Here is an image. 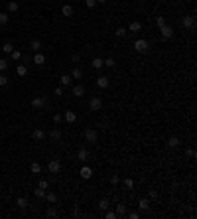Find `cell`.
<instances>
[{
    "label": "cell",
    "instance_id": "cell-1",
    "mask_svg": "<svg viewBox=\"0 0 197 219\" xmlns=\"http://www.w3.org/2000/svg\"><path fill=\"white\" fill-rule=\"evenodd\" d=\"M30 105H32V109H34V111H40V109H44V107L47 105V99L44 97V95H41V97H34Z\"/></svg>",
    "mask_w": 197,
    "mask_h": 219
},
{
    "label": "cell",
    "instance_id": "cell-2",
    "mask_svg": "<svg viewBox=\"0 0 197 219\" xmlns=\"http://www.w3.org/2000/svg\"><path fill=\"white\" fill-rule=\"evenodd\" d=\"M134 50H136L138 53H146L148 50H150V44H148L146 40H142V38H140V40H136V42H134Z\"/></svg>",
    "mask_w": 197,
    "mask_h": 219
},
{
    "label": "cell",
    "instance_id": "cell-3",
    "mask_svg": "<svg viewBox=\"0 0 197 219\" xmlns=\"http://www.w3.org/2000/svg\"><path fill=\"white\" fill-rule=\"evenodd\" d=\"M85 140L91 142V144H95V142L99 140V132L95 130V129H87V130H85Z\"/></svg>",
    "mask_w": 197,
    "mask_h": 219
},
{
    "label": "cell",
    "instance_id": "cell-4",
    "mask_svg": "<svg viewBox=\"0 0 197 219\" xmlns=\"http://www.w3.org/2000/svg\"><path fill=\"white\" fill-rule=\"evenodd\" d=\"M160 34H162L164 40H172L173 38V28H172V26H168V24H164L162 28H160Z\"/></svg>",
    "mask_w": 197,
    "mask_h": 219
},
{
    "label": "cell",
    "instance_id": "cell-5",
    "mask_svg": "<svg viewBox=\"0 0 197 219\" xmlns=\"http://www.w3.org/2000/svg\"><path fill=\"white\" fill-rule=\"evenodd\" d=\"M89 109L91 111H101L103 109V99L101 97H91V101H89Z\"/></svg>",
    "mask_w": 197,
    "mask_h": 219
},
{
    "label": "cell",
    "instance_id": "cell-6",
    "mask_svg": "<svg viewBox=\"0 0 197 219\" xmlns=\"http://www.w3.org/2000/svg\"><path fill=\"white\" fill-rule=\"evenodd\" d=\"M182 26L185 30H193L195 28V16H185V18L182 20Z\"/></svg>",
    "mask_w": 197,
    "mask_h": 219
},
{
    "label": "cell",
    "instance_id": "cell-7",
    "mask_svg": "<svg viewBox=\"0 0 197 219\" xmlns=\"http://www.w3.org/2000/svg\"><path fill=\"white\" fill-rule=\"evenodd\" d=\"M59 170H61V162H59V160H51V162L47 164V172H49V174H57Z\"/></svg>",
    "mask_w": 197,
    "mask_h": 219
},
{
    "label": "cell",
    "instance_id": "cell-8",
    "mask_svg": "<svg viewBox=\"0 0 197 219\" xmlns=\"http://www.w3.org/2000/svg\"><path fill=\"white\" fill-rule=\"evenodd\" d=\"M77 160H79V162H87V160H89V150H87V148H79Z\"/></svg>",
    "mask_w": 197,
    "mask_h": 219
},
{
    "label": "cell",
    "instance_id": "cell-9",
    "mask_svg": "<svg viewBox=\"0 0 197 219\" xmlns=\"http://www.w3.org/2000/svg\"><path fill=\"white\" fill-rule=\"evenodd\" d=\"M110 85V81H109V77H105V75H101V77H97V87H101V89H106Z\"/></svg>",
    "mask_w": 197,
    "mask_h": 219
},
{
    "label": "cell",
    "instance_id": "cell-10",
    "mask_svg": "<svg viewBox=\"0 0 197 219\" xmlns=\"http://www.w3.org/2000/svg\"><path fill=\"white\" fill-rule=\"evenodd\" d=\"M32 138H34L36 142H40V140H44V138H45V132L41 129H36L34 132H32Z\"/></svg>",
    "mask_w": 197,
    "mask_h": 219
},
{
    "label": "cell",
    "instance_id": "cell-11",
    "mask_svg": "<svg viewBox=\"0 0 197 219\" xmlns=\"http://www.w3.org/2000/svg\"><path fill=\"white\" fill-rule=\"evenodd\" d=\"M73 95H75L77 99H81L85 95V87H83V85H73Z\"/></svg>",
    "mask_w": 197,
    "mask_h": 219
},
{
    "label": "cell",
    "instance_id": "cell-12",
    "mask_svg": "<svg viewBox=\"0 0 197 219\" xmlns=\"http://www.w3.org/2000/svg\"><path fill=\"white\" fill-rule=\"evenodd\" d=\"M91 176H93V170L89 168V166H83L81 168V178L83 180H91Z\"/></svg>",
    "mask_w": 197,
    "mask_h": 219
},
{
    "label": "cell",
    "instance_id": "cell-13",
    "mask_svg": "<svg viewBox=\"0 0 197 219\" xmlns=\"http://www.w3.org/2000/svg\"><path fill=\"white\" fill-rule=\"evenodd\" d=\"M16 205L20 207V209H26V207H28L30 204H28V197H24V195H20L18 199H16Z\"/></svg>",
    "mask_w": 197,
    "mask_h": 219
},
{
    "label": "cell",
    "instance_id": "cell-14",
    "mask_svg": "<svg viewBox=\"0 0 197 219\" xmlns=\"http://www.w3.org/2000/svg\"><path fill=\"white\" fill-rule=\"evenodd\" d=\"M34 63H36V65H44V63H45V55H44V53H40V51H36Z\"/></svg>",
    "mask_w": 197,
    "mask_h": 219
},
{
    "label": "cell",
    "instance_id": "cell-15",
    "mask_svg": "<svg viewBox=\"0 0 197 219\" xmlns=\"http://www.w3.org/2000/svg\"><path fill=\"white\" fill-rule=\"evenodd\" d=\"M18 10H20V4L16 2V0H10V2H8V12L10 14H16Z\"/></svg>",
    "mask_w": 197,
    "mask_h": 219
},
{
    "label": "cell",
    "instance_id": "cell-16",
    "mask_svg": "<svg viewBox=\"0 0 197 219\" xmlns=\"http://www.w3.org/2000/svg\"><path fill=\"white\" fill-rule=\"evenodd\" d=\"M179 146V138L178 136H169L168 138V148H172V150H173V148H178Z\"/></svg>",
    "mask_w": 197,
    "mask_h": 219
},
{
    "label": "cell",
    "instance_id": "cell-17",
    "mask_svg": "<svg viewBox=\"0 0 197 219\" xmlns=\"http://www.w3.org/2000/svg\"><path fill=\"white\" fill-rule=\"evenodd\" d=\"M75 120H77V115L73 113V111H65V122H69V125H73Z\"/></svg>",
    "mask_w": 197,
    "mask_h": 219
},
{
    "label": "cell",
    "instance_id": "cell-18",
    "mask_svg": "<svg viewBox=\"0 0 197 219\" xmlns=\"http://www.w3.org/2000/svg\"><path fill=\"white\" fill-rule=\"evenodd\" d=\"M73 12H75V10H73L71 4H65V6L61 8V14H63V16H67V18H69V16H73Z\"/></svg>",
    "mask_w": 197,
    "mask_h": 219
},
{
    "label": "cell",
    "instance_id": "cell-19",
    "mask_svg": "<svg viewBox=\"0 0 197 219\" xmlns=\"http://www.w3.org/2000/svg\"><path fill=\"white\" fill-rule=\"evenodd\" d=\"M49 138H51V140H59V138H61V130L57 129V126H55V129H51L49 130Z\"/></svg>",
    "mask_w": 197,
    "mask_h": 219
},
{
    "label": "cell",
    "instance_id": "cell-20",
    "mask_svg": "<svg viewBox=\"0 0 197 219\" xmlns=\"http://www.w3.org/2000/svg\"><path fill=\"white\" fill-rule=\"evenodd\" d=\"M91 65H93L95 69H103V67H105V59H101V57H95V59L91 61Z\"/></svg>",
    "mask_w": 197,
    "mask_h": 219
},
{
    "label": "cell",
    "instance_id": "cell-21",
    "mask_svg": "<svg viewBox=\"0 0 197 219\" xmlns=\"http://www.w3.org/2000/svg\"><path fill=\"white\" fill-rule=\"evenodd\" d=\"M30 50H32V51H40V50H41V42H40V40H32V42H30Z\"/></svg>",
    "mask_w": 197,
    "mask_h": 219
},
{
    "label": "cell",
    "instance_id": "cell-22",
    "mask_svg": "<svg viewBox=\"0 0 197 219\" xmlns=\"http://www.w3.org/2000/svg\"><path fill=\"white\" fill-rule=\"evenodd\" d=\"M81 77H83V69H81V67H73L71 79H81Z\"/></svg>",
    "mask_w": 197,
    "mask_h": 219
},
{
    "label": "cell",
    "instance_id": "cell-23",
    "mask_svg": "<svg viewBox=\"0 0 197 219\" xmlns=\"http://www.w3.org/2000/svg\"><path fill=\"white\" fill-rule=\"evenodd\" d=\"M30 172H32V174H40V172H41V164H40V162H32Z\"/></svg>",
    "mask_w": 197,
    "mask_h": 219
},
{
    "label": "cell",
    "instance_id": "cell-24",
    "mask_svg": "<svg viewBox=\"0 0 197 219\" xmlns=\"http://www.w3.org/2000/svg\"><path fill=\"white\" fill-rule=\"evenodd\" d=\"M16 73H18V75H20V77H24V75H26V73H28V67H26V65H24V63H20V65H18V67H16Z\"/></svg>",
    "mask_w": 197,
    "mask_h": 219
},
{
    "label": "cell",
    "instance_id": "cell-25",
    "mask_svg": "<svg viewBox=\"0 0 197 219\" xmlns=\"http://www.w3.org/2000/svg\"><path fill=\"white\" fill-rule=\"evenodd\" d=\"M8 55H10V57H12V59H14V61H20V59H22V53H20L18 50H12V51H10V53H8Z\"/></svg>",
    "mask_w": 197,
    "mask_h": 219
},
{
    "label": "cell",
    "instance_id": "cell-26",
    "mask_svg": "<svg viewBox=\"0 0 197 219\" xmlns=\"http://www.w3.org/2000/svg\"><path fill=\"white\" fill-rule=\"evenodd\" d=\"M128 30H130V32H140V30H142V24H140V22H130Z\"/></svg>",
    "mask_w": 197,
    "mask_h": 219
},
{
    "label": "cell",
    "instance_id": "cell-27",
    "mask_svg": "<svg viewBox=\"0 0 197 219\" xmlns=\"http://www.w3.org/2000/svg\"><path fill=\"white\" fill-rule=\"evenodd\" d=\"M8 20H10V16H8L6 12H0V26H6Z\"/></svg>",
    "mask_w": 197,
    "mask_h": 219
},
{
    "label": "cell",
    "instance_id": "cell-28",
    "mask_svg": "<svg viewBox=\"0 0 197 219\" xmlns=\"http://www.w3.org/2000/svg\"><path fill=\"white\" fill-rule=\"evenodd\" d=\"M44 197H45V199H47V201H49V204H55V201H57V195H55V194H53V191H49V194H45Z\"/></svg>",
    "mask_w": 197,
    "mask_h": 219
},
{
    "label": "cell",
    "instance_id": "cell-29",
    "mask_svg": "<svg viewBox=\"0 0 197 219\" xmlns=\"http://www.w3.org/2000/svg\"><path fill=\"white\" fill-rule=\"evenodd\" d=\"M126 34H128V32H126V28H116V32H114L116 38H124Z\"/></svg>",
    "mask_w": 197,
    "mask_h": 219
},
{
    "label": "cell",
    "instance_id": "cell-30",
    "mask_svg": "<svg viewBox=\"0 0 197 219\" xmlns=\"http://www.w3.org/2000/svg\"><path fill=\"white\" fill-rule=\"evenodd\" d=\"M138 207H140V209H148V207H150V201H148V199H140V201H138Z\"/></svg>",
    "mask_w": 197,
    "mask_h": 219
},
{
    "label": "cell",
    "instance_id": "cell-31",
    "mask_svg": "<svg viewBox=\"0 0 197 219\" xmlns=\"http://www.w3.org/2000/svg\"><path fill=\"white\" fill-rule=\"evenodd\" d=\"M109 205H110V204H109V199H101V201H99V209H103V211L109 209Z\"/></svg>",
    "mask_w": 197,
    "mask_h": 219
},
{
    "label": "cell",
    "instance_id": "cell-32",
    "mask_svg": "<svg viewBox=\"0 0 197 219\" xmlns=\"http://www.w3.org/2000/svg\"><path fill=\"white\" fill-rule=\"evenodd\" d=\"M124 213H126V205L118 204V205H116V215H124Z\"/></svg>",
    "mask_w": 197,
    "mask_h": 219
},
{
    "label": "cell",
    "instance_id": "cell-33",
    "mask_svg": "<svg viewBox=\"0 0 197 219\" xmlns=\"http://www.w3.org/2000/svg\"><path fill=\"white\" fill-rule=\"evenodd\" d=\"M61 85H63V87L71 85V75H61Z\"/></svg>",
    "mask_w": 197,
    "mask_h": 219
},
{
    "label": "cell",
    "instance_id": "cell-34",
    "mask_svg": "<svg viewBox=\"0 0 197 219\" xmlns=\"http://www.w3.org/2000/svg\"><path fill=\"white\" fill-rule=\"evenodd\" d=\"M12 50H14V46L10 44V42H6V44L2 46V51H4V53H10V51H12Z\"/></svg>",
    "mask_w": 197,
    "mask_h": 219
},
{
    "label": "cell",
    "instance_id": "cell-35",
    "mask_svg": "<svg viewBox=\"0 0 197 219\" xmlns=\"http://www.w3.org/2000/svg\"><path fill=\"white\" fill-rule=\"evenodd\" d=\"M156 24H158V28H162L166 24V16H156Z\"/></svg>",
    "mask_w": 197,
    "mask_h": 219
},
{
    "label": "cell",
    "instance_id": "cell-36",
    "mask_svg": "<svg viewBox=\"0 0 197 219\" xmlns=\"http://www.w3.org/2000/svg\"><path fill=\"white\" fill-rule=\"evenodd\" d=\"M6 69H8V59L2 57V59H0V71H6Z\"/></svg>",
    "mask_w": 197,
    "mask_h": 219
},
{
    "label": "cell",
    "instance_id": "cell-37",
    "mask_svg": "<svg viewBox=\"0 0 197 219\" xmlns=\"http://www.w3.org/2000/svg\"><path fill=\"white\" fill-rule=\"evenodd\" d=\"M105 65H106V67H114L116 61L113 59V57H106V59H105Z\"/></svg>",
    "mask_w": 197,
    "mask_h": 219
},
{
    "label": "cell",
    "instance_id": "cell-38",
    "mask_svg": "<svg viewBox=\"0 0 197 219\" xmlns=\"http://www.w3.org/2000/svg\"><path fill=\"white\" fill-rule=\"evenodd\" d=\"M34 194H36V197H40V199H41V197L45 195V190H44V188H38V190L34 191Z\"/></svg>",
    "mask_w": 197,
    "mask_h": 219
},
{
    "label": "cell",
    "instance_id": "cell-39",
    "mask_svg": "<svg viewBox=\"0 0 197 219\" xmlns=\"http://www.w3.org/2000/svg\"><path fill=\"white\" fill-rule=\"evenodd\" d=\"M6 85H8V77L2 73V75H0V87H6Z\"/></svg>",
    "mask_w": 197,
    "mask_h": 219
},
{
    "label": "cell",
    "instance_id": "cell-40",
    "mask_svg": "<svg viewBox=\"0 0 197 219\" xmlns=\"http://www.w3.org/2000/svg\"><path fill=\"white\" fill-rule=\"evenodd\" d=\"M61 120H63V116H61L59 113H55V115H53V122H55V125H61Z\"/></svg>",
    "mask_w": 197,
    "mask_h": 219
},
{
    "label": "cell",
    "instance_id": "cell-41",
    "mask_svg": "<svg viewBox=\"0 0 197 219\" xmlns=\"http://www.w3.org/2000/svg\"><path fill=\"white\" fill-rule=\"evenodd\" d=\"M45 215H47V217H55V215H57V211L53 209V207H49V209L45 211Z\"/></svg>",
    "mask_w": 197,
    "mask_h": 219
},
{
    "label": "cell",
    "instance_id": "cell-42",
    "mask_svg": "<svg viewBox=\"0 0 197 219\" xmlns=\"http://www.w3.org/2000/svg\"><path fill=\"white\" fill-rule=\"evenodd\" d=\"M85 4H87V8H95L97 6V0H85Z\"/></svg>",
    "mask_w": 197,
    "mask_h": 219
},
{
    "label": "cell",
    "instance_id": "cell-43",
    "mask_svg": "<svg viewBox=\"0 0 197 219\" xmlns=\"http://www.w3.org/2000/svg\"><path fill=\"white\" fill-rule=\"evenodd\" d=\"M53 95H57V97H63V87H55Z\"/></svg>",
    "mask_w": 197,
    "mask_h": 219
},
{
    "label": "cell",
    "instance_id": "cell-44",
    "mask_svg": "<svg viewBox=\"0 0 197 219\" xmlns=\"http://www.w3.org/2000/svg\"><path fill=\"white\" fill-rule=\"evenodd\" d=\"M105 215H106V219H116V217H118V215H116L114 211H106Z\"/></svg>",
    "mask_w": 197,
    "mask_h": 219
},
{
    "label": "cell",
    "instance_id": "cell-45",
    "mask_svg": "<svg viewBox=\"0 0 197 219\" xmlns=\"http://www.w3.org/2000/svg\"><path fill=\"white\" fill-rule=\"evenodd\" d=\"M124 186H126V188H134V182H132L130 178H126L124 180Z\"/></svg>",
    "mask_w": 197,
    "mask_h": 219
},
{
    "label": "cell",
    "instance_id": "cell-46",
    "mask_svg": "<svg viewBox=\"0 0 197 219\" xmlns=\"http://www.w3.org/2000/svg\"><path fill=\"white\" fill-rule=\"evenodd\" d=\"M47 186H49V184H47V182H45V180H40V184H38V188H44V190H47Z\"/></svg>",
    "mask_w": 197,
    "mask_h": 219
},
{
    "label": "cell",
    "instance_id": "cell-47",
    "mask_svg": "<svg viewBox=\"0 0 197 219\" xmlns=\"http://www.w3.org/2000/svg\"><path fill=\"white\" fill-rule=\"evenodd\" d=\"M118 180H120V178H118L116 174H114V176H110V184H113V186H114V184H118Z\"/></svg>",
    "mask_w": 197,
    "mask_h": 219
},
{
    "label": "cell",
    "instance_id": "cell-48",
    "mask_svg": "<svg viewBox=\"0 0 197 219\" xmlns=\"http://www.w3.org/2000/svg\"><path fill=\"white\" fill-rule=\"evenodd\" d=\"M71 215H73V217H79V215H81V211H79V207H73Z\"/></svg>",
    "mask_w": 197,
    "mask_h": 219
},
{
    "label": "cell",
    "instance_id": "cell-49",
    "mask_svg": "<svg viewBox=\"0 0 197 219\" xmlns=\"http://www.w3.org/2000/svg\"><path fill=\"white\" fill-rule=\"evenodd\" d=\"M148 195H150V199H156V197H158V191H156V190H150V194H148Z\"/></svg>",
    "mask_w": 197,
    "mask_h": 219
},
{
    "label": "cell",
    "instance_id": "cell-50",
    "mask_svg": "<svg viewBox=\"0 0 197 219\" xmlns=\"http://www.w3.org/2000/svg\"><path fill=\"white\" fill-rule=\"evenodd\" d=\"M128 217H130V219H138V217H140V213H138V211H132V213H128Z\"/></svg>",
    "mask_w": 197,
    "mask_h": 219
},
{
    "label": "cell",
    "instance_id": "cell-51",
    "mask_svg": "<svg viewBox=\"0 0 197 219\" xmlns=\"http://www.w3.org/2000/svg\"><path fill=\"white\" fill-rule=\"evenodd\" d=\"M79 59H81V55H79V53H75V55H73V57H71V61H73V63H77Z\"/></svg>",
    "mask_w": 197,
    "mask_h": 219
},
{
    "label": "cell",
    "instance_id": "cell-52",
    "mask_svg": "<svg viewBox=\"0 0 197 219\" xmlns=\"http://www.w3.org/2000/svg\"><path fill=\"white\" fill-rule=\"evenodd\" d=\"M185 154H187V158H195V152H193V150H187Z\"/></svg>",
    "mask_w": 197,
    "mask_h": 219
},
{
    "label": "cell",
    "instance_id": "cell-53",
    "mask_svg": "<svg viewBox=\"0 0 197 219\" xmlns=\"http://www.w3.org/2000/svg\"><path fill=\"white\" fill-rule=\"evenodd\" d=\"M99 2H101V4H106V0H97V4H99Z\"/></svg>",
    "mask_w": 197,
    "mask_h": 219
}]
</instances>
